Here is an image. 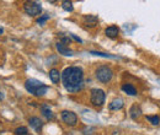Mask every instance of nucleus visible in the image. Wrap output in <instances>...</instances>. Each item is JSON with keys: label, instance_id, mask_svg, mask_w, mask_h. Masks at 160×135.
I'll return each instance as SVG.
<instances>
[{"label": "nucleus", "instance_id": "nucleus-8", "mask_svg": "<svg viewBox=\"0 0 160 135\" xmlns=\"http://www.w3.org/2000/svg\"><path fill=\"white\" fill-rule=\"evenodd\" d=\"M28 123H30V127H32L37 133H40L42 127H43V122L38 117H30Z\"/></svg>", "mask_w": 160, "mask_h": 135}, {"label": "nucleus", "instance_id": "nucleus-17", "mask_svg": "<svg viewBox=\"0 0 160 135\" xmlns=\"http://www.w3.org/2000/svg\"><path fill=\"white\" fill-rule=\"evenodd\" d=\"M15 135H27L28 134V129L26 127H19L15 129Z\"/></svg>", "mask_w": 160, "mask_h": 135}, {"label": "nucleus", "instance_id": "nucleus-15", "mask_svg": "<svg viewBox=\"0 0 160 135\" xmlns=\"http://www.w3.org/2000/svg\"><path fill=\"white\" fill-rule=\"evenodd\" d=\"M49 77H51V80H52V82H53V84H59V81H60L59 70H58V69H56V68L51 69V70H49Z\"/></svg>", "mask_w": 160, "mask_h": 135}, {"label": "nucleus", "instance_id": "nucleus-3", "mask_svg": "<svg viewBox=\"0 0 160 135\" xmlns=\"http://www.w3.org/2000/svg\"><path fill=\"white\" fill-rule=\"evenodd\" d=\"M95 76H96V79H98L100 82L106 84V82H110V81L112 80V77H113V71H112V69H111L110 66H107V65H101V66H99V68L96 69Z\"/></svg>", "mask_w": 160, "mask_h": 135}, {"label": "nucleus", "instance_id": "nucleus-9", "mask_svg": "<svg viewBox=\"0 0 160 135\" xmlns=\"http://www.w3.org/2000/svg\"><path fill=\"white\" fill-rule=\"evenodd\" d=\"M105 35H106L108 38H116V37H118V35H120V28H118L117 26H115V25L108 26V27L105 30Z\"/></svg>", "mask_w": 160, "mask_h": 135}, {"label": "nucleus", "instance_id": "nucleus-16", "mask_svg": "<svg viewBox=\"0 0 160 135\" xmlns=\"http://www.w3.org/2000/svg\"><path fill=\"white\" fill-rule=\"evenodd\" d=\"M62 7L65 11H68V12H72L74 10V6H73V2L72 1H63L62 2Z\"/></svg>", "mask_w": 160, "mask_h": 135}, {"label": "nucleus", "instance_id": "nucleus-20", "mask_svg": "<svg viewBox=\"0 0 160 135\" xmlns=\"http://www.w3.org/2000/svg\"><path fill=\"white\" fill-rule=\"evenodd\" d=\"M49 19V16H48V15H44V16H41L40 19L37 20V23H38V25H43V23H44V22H46V21H47V20Z\"/></svg>", "mask_w": 160, "mask_h": 135}, {"label": "nucleus", "instance_id": "nucleus-19", "mask_svg": "<svg viewBox=\"0 0 160 135\" xmlns=\"http://www.w3.org/2000/svg\"><path fill=\"white\" fill-rule=\"evenodd\" d=\"M90 53L94 55H98V57H103V58H116L112 54H107V53H102V52H90Z\"/></svg>", "mask_w": 160, "mask_h": 135}, {"label": "nucleus", "instance_id": "nucleus-12", "mask_svg": "<svg viewBox=\"0 0 160 135\" xmlns=\"http://www.w3.org/2000/svg\"><path fill=\"white\" fill-rule=\"evenodd\" d=\"M124 106V102L122 98H115L110 104H108V108L111 111H118V109H122Z\"/></svg>", "mask_w": 160, "mask_h": 135}, {"label": "nucleus", "instance_id": "nucleus-4", "mask_svg": "<svg viewBox=\"0 0 160 135\" xmlns=\"http://www.w3.org/2000/svg\"><path fill=\"white\" fill-rule=\"evenodd\" d=\"M106 95L101 89H92L90 92V102L94 107H101L105 103Z\"/></svg>", "mask_w": 160, "mask_h": 135}, {"label": "nucleus", "instance_id": "nucleus-22", "mask_svg": "<svg viewBox=\"0 0 160 135\" xmlns=\"http://www.w3.org/2000/svg\"><path fill=\"white\" fill-rule=\"evenodd\" d=\"M2 32H4V31H2V28H0V35H1Z\"/></svg>", "mask_w": 160, "mask_h": 135}, {"label": "nucleus", "instance_id": "nucleus-5", "mask_svg": "<svg viewBox=\"0 0 160 135\" xmlns=\"http://www.w3.org/2000/svg\"><path fill=\"white\" fill-rule=\"evenodd\" d=\"M23 11L30 16H38L42 11V6L37 1H26L23 4Z\"/></svg>", "mask_w": 160, "mask_h": 135}, {"label": "nucleus", "instance_id": "nucleus-21", "mask_svg": "<svg viewBox=\"0 0 160 135\" xmlns=\"http://www.w3.org/2000/svg\"><path fill=\"white\" fill-rule=\"evenodd\" d=\"M70 37H72V38H73V39H75L77 42H79V43H82V41H81V39H80L79 37H77L75 35H70Z\"/></svg>", "mask_w": 160, "mask_h": 135}, {"label": "nucleus", "instance_id": "nucleus-6", "mask_svg": "<svg viewBox=\"0 0 160 135\" xmlns=\"http://www.w3.org/2000/svg\"><path fill=\"white\" fill-rule=\"evenodd\" d=\"M60 117H62V120L69 127H74L78 123V116L72 111H63Z\"/></svg>", "mask_w": 160, "mask_h": 135}, {"label": "nucleus", "instance_id": "nucleus-11", "mask_svg": "<svg viewBox=\"0 0 160 135\" xmlns=\"http://www.w3.org/2000/svg\"><path fill=\"white\" fill-rule=\"evenodd\" d=\"M122 91L124 92V94H127L128 96H136L137 95V90H136V87L132 85V84H123L122 85Z\"/></svg>", "mask_w": 160, "mask_h": 135}, {"label": "nucleus", "instance_id": "nucleus-13", "mask_svg": "<svg viewBox=\"0 0 160 135\" xmlns=\"http://www.w3.org/2000/svg\"><path fill=\"white\" fill-rule=\"evenodd\" d=\"M41 113H42V116L44 117L47 120H52V119H53V113H52L49 106L46 104V103L41 106Z\"/></svg>", "mask_w": 160, "mask_h": 135}, {"label": "nucleus", "instance_id": "nucleus-14", "mask_svg": "<svg viewBox=\"0 0 160 135\" xmlns=\"http://www.w3.org/2000/svg\"><path fill=\"white\" fill-rule=\"evenodd\" d=\"M129 116L132 119H138L140 116H142V109L138 104H133L129 109Z\"/></svg>", "mask_w": 160, "mask_h": 135}, {"label": "nucleus", "instance_id": "nucleus-18", "mask_svg": "<svg viewBox=\"0 0 160 135\" xmlns=\"http://www.w3.org/2000/svg\"><path fill=\"white\" fill-rule=\"evenodd\" d=\"M147 120H149L153 125H158L160 123V118L158 116H147Z\"/></svg>", "mask_w": 160, "mask_h": 135}, {"label": "nucleus", "instance_id": "nucleus-2", "mask_svg": "<svg viewBox=\"0 0 160 135\" xmlns=\"http://www.w3.org/2000/svg\"><path fill=\"white\" fill-rule=\"evenodd\" d=\"M25 89L33 96L42 97L48 90V86H46L43 82H41L36 79H28L25 82Z\"/></svg>", "mask_w": 160, "mask_h": 135}, {"label": "nucleus", "instance_id": "nucleus-10", "mask_svg": "<svg viewBox=\"0 0 160 135\" xmlns=\"http://www.w3.org/2000/svg\"><path fill=\"white\" fill-rule=\"evenodd\" d=\"M56 47H57L59 54H63V55H65V57H72V55H73V51L69 49V47H67V44H63L62 42H58V43L56 44Z\"/></svg>", "mask_w": 160, "mask_h": 135}, {"label": "nucleus", "instance_id": "nucleus-7", "mask_svg": "<svg viewBox=\"0 0 160 135\" xmlns=\"http://www.w3.org/2000/svg\"><path fill=\"white\" fill-rule=\"evenodd\" d=\"M82 25H85L89 28H94L99 25V17L95 15H85L82 17Z\"/></svg>", "mask_w": 160, "mask_h": 135}, {"label": "nucleus", "instance_id": "nucleus-1", "mask_svg": "<svg viewBox=\"0 0 160 135\" xmlns=\"http://www.w3.org/2000/svg\"><path fill=\"white\" fill-rule=\"evenodd\" d=\"M63 86L69 92H78L84 87V71L79 66L65 68L60 74Z\"/></svg>", "mask_w": 160, "mask_h": 135}]
</instances>
